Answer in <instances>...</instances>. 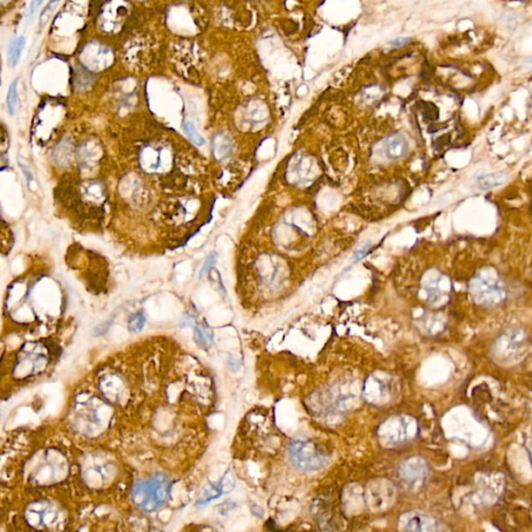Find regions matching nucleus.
<instances>
[{"mask_svg": "<svg viewBox=\"0 0 532 532\" xmlns=\"http://www.w3.org/2000/svg\"><path fill=\"white\" fill-rule=\"evenodd\" d=\"M174 160L172 149L159 140L147 143L139 152L141 170L150 174H162L168 171L173 166Z\"/></svg>", "mask_w": 532, "mask_h": 532, "instance_id": "nucleus-3", "label": "nucleus"}, {"mask_svg": "<svg viewBox=\"0 0 532 532\" xmlns=\"http://www.w3.org/2000/svg\"><path fill=\"white\" fill-rule=\"evenodd\" d=\"M426 474L427 468L424 462L417 458L405 461L400 466V479L405 486L410 487L420 485L425 479Z\"/></svg>", "mask_w": 532, "mask_h": 532, "instance_id": "nucleus-9", "label": "nucleus"}, {"mask_svg": "<svg viewBox=\"0 0 532 532\" xmlns=\"http://www.w3.org/2000/svg\"><path fill=\"white\" fill-rule=\"evenodd\" d=\"M183 130L185 132V134L187 135V137L191 139V141L193 143H196L197 146H203L205 143V140L204 139L202 138V135L198 133L195 125H193V123L191 122H184L183 124Z\"/></svg>", "mask_w": 532, "mask_h": 532, "instance_id": "nucleus-16", "label": "nucleus"}, {"mask_svg": "<svg viewBox=\"0 0 532 532\" xmlns=\"http://www.w3.org/2000/svg\"><path fill=\"white\" fill-rule=\"evenodd\" d=\"M385 152L388 158L399 159L408 152V142L401 134H393L385 141Z\"/></svg>", "mask_w": 532, "mask_h": 532, "instance_id": "nucleus-10", "label": "nucleus"}, {"mask_svg": "<svg viewBox=\"0 0 532 532\" xmlns=\"http://www.w3.org/2000/svg\"><path fill=\"white\" fill-rule=\"evenodd\" d=\"M232 150V145L229 138L226 135L219 134L214 137L212 140V152L215 159L223 160L226 158Z\"/></svg>", "mask_w": 532, "mask_h": 532, "instance_id": "nucleus-11", "label": "nucleus"}, {"mask_svg": "<svg viewBox=\"0 0 532 532\" xmlns=\"http://www.w3.org/2000/svg\"><path fill=\"white\" fill-rule=\"evenodd\" d=\"M42 2H43V0H31L30 3H29V6H28V11H27L28 18H30L31 16H33V14L36 13L37 8L42 4Z\"/></svg>", "mask_w": 532, "mask_h": 532, "instance_id": "nucleus-22", "label": "nucleus"}, {"mask_svg": "<svg viewBox=\"0 0 532 532\" xmlns=\"http://www.w3.org/2000/svg\"><path fill=\"white\" fill-rule=\"evenodd\" d=\"M288 451L293 466L305 472L318 471L328 463V453L324 447L309 439H295Z\"/></svg>", "mask_w": 532, "mask_h": 532, "instance_id": "nucleus-2", "label": "nucleus"}, {"mask_svg": "<svg viewBox=\"0 0 532 532\" xmlns=\"http://www.w3.org/2000/svg\"><path fill=\"white\" fill-rule=\"evenodd\" d=\"M223 489H224L223 483H219L217 485H210L208 486V489H206V491H204V493H203V496L199 500V503H205L207 501L214 499V498L218 496H221L223 494Z\"/></svg>", "mask_w": 532, "mask_h": 532, "instance_id": "nucleus-17", "label": "nucleus"}, {"mask_svg": "<svg viewBox=\"0 0 532 532\" xmlns=\"http://www.w3.org/2000/svg\"><path fill=\"white\" fill-rule=\"evenodd\" d=\"M409 39L407 38H398V39H395L394 41H391L390 42V45H392L393 47L395 48H398V47H402L404 45H407L409 43Z\"/></svg>", "mask_w": 532, "mask_h": 532, "instance_id": "nucleus-23", "label": "nucleus"}, {"mask_svg": "<svg viewBox=\"0 0 532 532\" xmlns=\"http://www.w3.org/2000/svg\"><path fill=\"white\" fill-rule=\"evenodd\" d=\"M145 316L141 312H138L131 315V317L128 320V328L131 333H139L142 330L143 324H145Z\"/></svg>", "mask_w": 532, "mask_h": 532, "instance_id": "nucleus-18", "label": "nucleus"}, {"mask_svg": "<svg viewBox=\"0 0 532 532\" xmlns=\"http://www.w3.org/2000/svg\"><path fill=\"white\" fill-rule=\"evenodd\" d=\"M196 340L201 345H208L211 342V334L208 333L206 328L199 326L196 328Z\"/></svg>", "mask_w": 532, "mask_h": 532, "instance_id": "nucleus-19", "label": "nucleus"}, {"mask_svg": "<svg viewBox=\"0 0 532 532\" xmlns=\"http://www.w3.org/2000/svg\"><path fill=\"white\" fill-rule=\"evenodd\" d=\"M365 399L374 405L390 402L395 395V382L388 374H373L368 378L363 390Z\"/></svg>", "mask_w": 532, "mask_h": 532, "instance_id": "nucleus-5", "label": "nucleus"}, {"mask_svg": "<svg viewBox=\"0 0 532 532\" xmlns=\"http://www.w3.org/2000/svg\"><path fill=\"white\" fill-rule=\"evenodd\" d=\"M25 45H26V39L23 36L16 38L10 44L7 50V62L13 68L19 64Z\"/></svg>", "mask_w": 532, "mask_h": 532, "instance_id": "nucleus-12", "label": "nucleus"}, {"mask_svg": "<svg viewBox=\"0 0 532 532\" xmlns=\"http://www.w3.org/2000/svg\"><path fill=\"white\" fill-rule=\"evenodd\" d=\"M17 87H18V79H15L11 83V86L8 87V90H7L6 105H7L8 113H10L11 115L15 114L17 101H18V92H17Z\"/></svg>", "mask_w": 532, "mask_h": 532, "instance_id": "nucleus-14", "label": "nucleus"}, {"mask_svg": "<svg viewBox=\"0 0 532 532\" xmlns=\"http://www.w3.org/2000/svg\"><path fill=\"white\" fill-rule=\"evenodd\" d=\"M416 422L408 416H394L378 428V437L387 446H396L407 442L416 434Z\"/></svg>", "mask_w": 532, "mask_h": 532, "instance_id": "nucleus-4", "label": "nucleus"}, {"mask_svg": "<svg viewBox=\"0 0 532 532\" xmlns=\"http://www.w3.org/2000/svg\"><path fill=\"white\" fill-rule=\"evenodd\" d=\"M60 2H61V0H49L48 3L43 8V11H42L41 14H40V18H39V26L40 27H44L45 26V25L47 24V22L49 21L50 17H51L52 13L54 12L56 6L58 5V3H60Z\"/></svg>", "mask_w": 532, "mask_h": 532, "instance_id": "nucleus-15", "label": "nucleus"}, {"mask_svg": "<svg viewBox=\"0 0 532 532\" xmlns=\"http://www.w3.org/2000/svg\"><path fill=\"white\" fill-rule=\"evenodd\" d=\"M216 259H217V256H216L215 253H211V254H209V256L205 260L204 265H203L202 268H201V272L199 274L200 278H202L203 276L209 272V270L211 269V267H212L215 264Z\"/></svg>", "mask_w": 532, "mask_h": 532, "instance_id": "nucleus-20", "label": "nucleus"}, {"mask_svg": "<svg viewBox=\"0 0 532 532\" xmlns=\"http://www.w3.org/2000/svg\"><path fill=\"white\" fill-rule=\"evenodd\" d=\"M399 527L404 531H437L440 529V523L427 514L411 511L400 517Z\"/></svg>", "mask_w": 532, "mask_h": 532, "instance_id": "nucleus-8", "label": "nucleus"}, {"mask_svg": "<svg viewBox=\"0 0 532 532\" xmlns=\"http://www.w3.org/2000/svg\"><path fill=\"white\" fill-rule=\"evenodd\" d=\"M473 298L481 303L500 302L504 298V292L499 282L495 280H481L476 278L471 287Z\"/></svg>", "mask_w": 532, "mask_h": 532, "instance_id": "nucleus-7", "label": "nucleus"}, {"mask_svg": "<svg viewBox=\"0 0 532 532\" xmlns=\"http://www.w3.org/2000/svg\"><path fill=\"white\" fill-rule=\"evenodd\" d=\"M25 519L35 528L46 529L58 525L62 520L61 510L47 501L31 503L25 511Z\"/></svg>", "mask_w": 532, "mask_h": 532, "instance_id": "nucleus-6", "label": "nucleus"}, {"mask_svg": "<svg viewBox=\"0 0 532 532\" xmlns=\"http://www.w3.org/2000/svg\"><path fill=\"white\" fill-rule=\"evenodd\" d=\"M171 483L163 474H157L135 484L132 500L142 510L151 512L160 508L170 495Z\"/></svg>", "mask_w": 532, "mask_h": 532, "instance_id": "nucleus-1", "label": "nucleus"}, {"mask_svg": "<svg viewBox=\"0 0 532 532\" xmlns=\"http://www.w3.org/2000/svg\"><path fill=\"white\" fill-rule=\"evenodd\" d=\"M370 246H371V241H367L366 244H364V246H363L359 251H357L356 253H354V255H353L354 260L359 261V260H361V259L364 258L365 255H366V253L368 252V249H369Z\"/></svg>", "mask_w": 532, "mask_h": 532, "instance_id": "nucleus-21", "label": "nucleus"}, {"mask_svg": "<svg viewBox=\"0 0 532 532\" xmlns=\"http://www.w3.org/2000/svg\"><path fill=\"white\" fill-rule=\"evenodd\" d=\"M506 180V176L503 174H494L488 175L484 177V178L479 179V186L484 189L492 188L498 185H501Z\"/></svg>", "mask_w": 532, "mask_h": 532, "instance_id": "nucleus-13", "label": "nucleus"}]
</instances>
